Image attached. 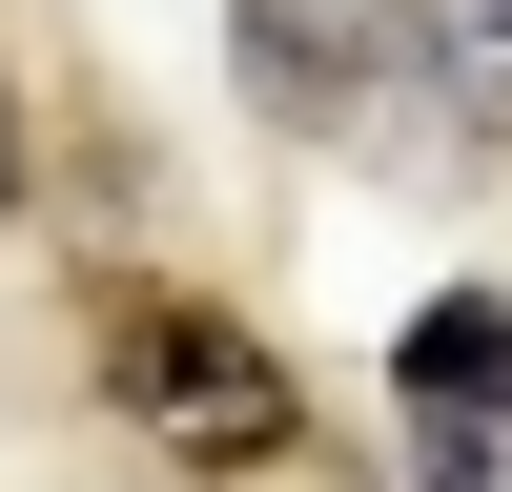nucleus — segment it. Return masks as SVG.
<instances>
[{"label": "nucleus", "instance_id": "f257e3e1", "mask_svg": "<svg viewBox=\"0 0 512 492\" xmlns=\"http://www.w3.org/2000/svg\"><path fill=\"white\" fill-rule=\"evenodd\" d=\"M103 390L144 410L185 472H267V451L308 431L287 349H267V328H226V308H185V287H123V308H103Z\"/></svg>", "mask_w": 512, "mask_h": 492}, {"label": "nucleus", "instance_id": "f03ea898", "mask_svg": "<svg viewBox=\"0 0 512 492\" xmlns=\"http://www.w3.org/2000/svg\"><path fill=\"white\" fill-rule=\"evenodd\" d=\"M226 62L267 123H369L410 82V0H226Z\"/></svg>", "mask_w": 512, "mask_h": 492}, {"label": "nucleus", "instance_id": "7ed1b4c3", "mask_svg": "<svg viewBox=\"0 0 512 492\" xmlns=\"http://www.w3.org/2000/svg\"><path fill=\"white\" fill-rule=\"evenodd\" d=\"M0 226H21V123H0Z\"/></svg>", "mask_w": 512, "mask_h": 492}]
</instances>
